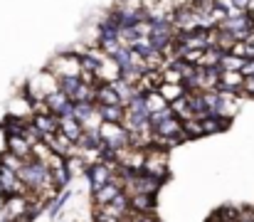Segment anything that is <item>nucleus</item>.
<instances>
[{"label": "nucleus", "mask_w": 254, "mask_h": 222, "mask_svg": "<svg viewBox=\"0 0 254 222\" xmlns=\"http://www.w3.org/2000/svg\"><path fill=\"white\" fill-rule=\"evenodd\" d=\"M45 70L55 74L57 79H77V76H82V57H77L67 50V52L55 55Z\"/></svg>", "instance_id": "nucleus-1"}, {"label": "nucleus", "mask_w": 254, "mask_h": 222, "mask_svg": "<svg viewBox=\"0 0 254 222\" xmlns=\"http://www.w3.org/2000/svg\"><path fill=\"white\" fill-rule=\"evenodd\" d=\"M143 173L158 178L161 183H166L170 175V158H168V150L166 148H158V146H151L146 148V165H143Z\"/></svg>", "instance_id": "nucleus-2"}, {"label": "nucleus", "mask_w": 254, "mask_h": 222, "mask_svg": "<svg viewBox=\"0 0 254 222\" xmlns=\"http://www.w3.org/2000/svg\"><path fill=\"white\" fill-rule=\"evenodd\" d=\"M60 89V79L55 76V74H50L47 70H42V72H37L30 81H27V89H25V96L30 99V101H35V99H47L52 91H57Z\"/></svg>", "instance_id": "nucleus-3"}, {"label": "nucleus", "mask_w": 254, "mask_h": 222, "mask_svg": "<svg viewBox=\"0 0 254 222\" xmlns=\"http://www.w3.org/2000/svg\"><path fill=\"white\" fill-rule=\"evenodd\" d=\"M30 200L27 195H10V198H2V205H0V218L2 222H30Z\"/></svg>", "instance_id": "nucleus-4"}, {"label": "nucleus", "mask_w": 254, "mask_h": 222, "mask_svg": "<svg viewBox=\"0 0 254 222\" xmlns=\"http://www.w3.org/2000/svg\"><path fill=\"white\" fill-rule=\"evenodd\" d=\"M99 139H101V146H106L109 150L119 153L128 146V131L121 126V124H109L104 121L101 129H99Z\"/></svg>", "instance_id": "nucleus-5"}, {"label": "nucleus", "mask_w": 254, "mask_h": 222, "mask_svg": "<svg viewBox=\"0 0 254 222\" xmlns=\"http://www.w3.org/2000/svg\"><path fill=\"white\" fill-rule=\"evenodd\" d=\"M116 170H119V165H111V163H104V160H99V163L89 165L86 178H89L91 190H99L101 185L111 183V180H114V175H116Z\"/></svg>", "instance_id": "nucleus-6"}, {"label": "nucleus", "mask_w": 254, "mask_h": 222, "mask_svg": "<svg viewBox=\"0 0 254 222\" xmlns=\"http://www.w3.org/2000/svg\"><path fill=\"white\" fill-rule=\"evenodd\" d=\"M0 193L2 198H10V195H27V188L25 183L20 180V175L5 165H0Z\"/></svg>", "instance_id": "nucleus-7"}, {"label": "nucleus", "mask_w": 254, "mask_h": 222, "mask_svg": "<svg viewBox=\"0 0 254 222\" xmlns=\"http://www.w3.org/2000/svg\"><path fill=\"white\" fill-rule=\"evenodd\" d=\"M121 193H124L121 178H119V175H114V180H111V183L101 185L99 190H91V200H94V208H104V205L114 203V200H116V198H119Z\"/></svg>", "instance_id": "nucleus-8"}, {"label": "nucleus", "mask_w": 254, "mask_h": 222, "mask_svg": "<svg viewBox=\"0 0 254 222\" xmlns=\"http://www.w3.org/2000/svg\"><path fill=\"white\" fill-rule=\"evenodd\" d=\"M245 79L247 76L242 72H222L220 70V86H217V91L220 94H237V96H242Z\"/></svg>", "instance_id": "nucleus-9"}, {"label": "nucleus", "mask_w": 254, "mask_h": 222, "mask_svg": "<svg viewBox=\"0 0 254 222\" xmlns=\"http://www.w3.org/2000/svg\"><path fill=\"white\" fill-rule=\"evenodd\" d=\"M5 150L12 153V155H17V158H22L25 163L32 160V146L22 136H5Z\"/></svg>", "instance_id": "nucleus-10"}, {"label": "nucleus", "mask_w": 254, "mask_h": 222, "mask_svg": "<svg viewBox=\"0 0 254 222\" xmlns=\"http://www.w3.org/2000/svg\"><path fill=\"white\" fill-rule=\"evenodd\" d=\"M32 126L40 131L42 139L55 136V134H60V116H55V114H47V116H32Z\"/></svg>", "instance_id": "nucleus-11"}, {"label": "nucleus", "mask_w": 254, "mask_h": 222, "mask_svg": "<svg viewBox=\"0 0 254 222\" xmlns=\"http://www.w3.org/2000/svg\"><path fill=\"white\" fill-rule=\"evenodd\" d=\"M128 203H131V213H136V215H153V210H156V198L153 195L136 193V195L128 198Z\"/></svg>", "instance_id": "nucleus-12"}, {"label": "nucleus", "mask_w": 254, "mask_h": 222, "mask_svg": "<svg viewBox=\"0 0 254 222\" xmlns=\"http://www.w3.org/2000/svg\"><path fill=\"white\" fill-rule=\"evenodd\" d=\"M60 134L62 136H67L72 144H79V139H82V124L74 119V116H60Z\"/></svg>", "instance_id": "nucleus-13"}, {"label": "nucleus", "mask_w": 254, "mask_h": 222, "mask_svg": "<svg viewBox=\"0 0 254 222\" xmlns=\"http://www.w3.org/2000/svg\"><path fill=\"white\" fill-rule=\"evenodd\" d=\"M96 106H124L121 104V99L116 96V91H114V86L111 84H99L96 86Z\"/></svg>", "instance_id": "nucleus-14"}, {"label": "nucleus", "mask_w": 254, "mask_h": 222, "mask_svg": "<svg viewBox=\"0 0 254 222\" xmlns=\"http://www.w3.org/2000/svg\"><path fill=\"white\" fill-rule=\"evenodd\" d=\"M170 111H173V116L180 119L183 124L190 121V119H195V111H192V104H190V96H188V94H185L183 99L173 101V104H170Z\"/></svg>", "instance_id": "nucleus-15"}, {"label": "nucleus", "mask_w": 254, "mask_h": 222, "mask_svg": "<svg viewBox=\"0 0 254 222\" xmlns=\"http://www.w3.org/2000/svg\"><path fill=\"white\" fill-rule=\"evenodd\" d=\"M158 94L168 101V106H170L173 101L183 99V96L188 94V89H185V84H166V81H163V84L158 86Z\"/></svg>", "instance_id": "nucleus-16"}, {"label": "nucleus", "mask_w": 254, "mask_h": 222, "mask_svg": "<svg viewBox=\"0 0 254 222\" xmlns=\"http://www.w3.org/2000/svg\"><path fill=\"white\" fill-rule=\"evenodd\" d=\"M200 124H202V134H205V136L220 134V131H225V129L230 126V121H225V119H220V116H205V119H200Z\"/></svg>", "instance_id": "nucleus-17"}, {"label": "nucleus", "mask_w": 254, "mask_h": 222, "mask_svg": "<svg viewBox=\"0 0 254 222\" xmlns=\"http://www.w3.org/2000/svg\"><path fill=\"white\" fill-rule=\"evenodd\" d=\"M69 198H72V190H62L50 205H47V215L52 218V220H57L60 215H62V210L67 208V203H69Z\"/></svg>", "instance_id": "nucleus-18"}, {"label": "nucleus", "mask_w": 254, "mask_h": 222, "mask_svg": "<svg viewBox=\"0 0 254 222\" xmlns=\"http://www.w3.org/2000/svg\"><path fill=\"white\" fill-rule=\"evenodd\" d=\"M143 101H146V109H148L151 116L158 114V111H166V109H168V101L158 94V89H156V91H148V94L143 96Z\"/></svg>", "instance_id": "nucleus-19"}, {"label": "nucleus", "mask_w": 254, "mask_h": 222, "mask_svg": "<svg viewBox=\"0 0 254 222\" xmlns=\"http://www.w3.org/2000/svg\"><path fill=\"white\" fill-rule=\"evenodd\" d=\"M101 111V119L109 121V124H124V116H126V109L124 106H99Z\"/></svg>", "instance_id": "nucleus-20"}, {"label": "nucleus", "mask_w": 254, "mask_h": 222, "mask_svg": "<svg viewBox=\"0 0 254 222\" xmlns=\"http://www.w3.org/2000/svg\"><path fill=\"white\" fill-rule=\"evenodd\" d=\"M245 62H247V60H240L237 55L225 52V57H222V62H220V70H222V72H242Z\"/></svg>", "instance_id": "nucleus-21"}, {"label": "nucleus", "mask_w": 254, "mask_h": 222, "mask_svg": "<svg viewBox=\"0 0 254 222\" xmlns=\"http://www.w3.org/2000/svg\"><path fill=\"white\" fill-rule=\"evenodd\" d=\"M82 76H77V79H60V91H64L72 101H74V96H77V91L82 89Z\"/></svg>", "instance_id": "nucleus-22"}, {"label": "nucleus", "mask_w": 254, "mask_h": 222, "mask_svg": "<svg viewBox=\"0 0 254 222\" xmlns=\"http://www.w3.org/2000/svg\"><path fill=\"white\" fill-rule=\"evenodd\" d=\"M0 165H5V168H10V170L20 173V170H22V165H25V160H22V158H17V155H12V153H7V150H2V155H0Z\"/></svg>", "instance_id": "nucleus-23"}, {"label": "nucleus", "mask_w": 254, "mask_h": 222, "mask_svg": "<svg viewBox=\"0 0 254 222\" xmlns=\"http://www.w3.org/2000/svg\"><path fill=\"white\" fill-rule=\"evenodd\" d=\"M183 129H185L188 141H190V139H200V136H205V134H202V124H200V119H190V121H185Z\"/></svg>", "instance_id": "nucleus-24"}, {"label": "nucleus", "mask_w": 254, "mask_h": 222, "mask_svg": "<svg viewBox=\"0 0 254 222\" xmlns=\"http://www.w3.org/2000/svg\"><path fill=\"white\" fill-rule=\"evenodd\" d=\"M94 109H96V104H94V101H82V104H74V119L82 124V121H84V119L91 114V111H94Z\"/></svg>", "instance_id": "nucleus-25"}, {"label": "nucleus", "mask_w": 254, "mask_h": 222, "mask_svg": "<svg viewBox=\"0 0 254 222\" xmlns=\"http://www.w3.org/2000/svg\"><path fill=\"white\" fill-rule=\"evenodd\" d=\"M50 155H52V148L47 146L45 141H37V144L32 146V158H35V160H40V163H45V160H47Z\"/></svg>", "instance_id": "nucleus-26"}, {"label": "nucleus", "mask_w": 254, "mask_h": 222, "mask_svg": "<svg viewBox=\"0 0 254 222\" xmlns=\"http://www.w3.org/2000/svg\"><path fill=\"white\" fill-rule=\"evenodd\" d=\"M247 50H250V42H235V47L230 50V55H237L240 60H247Z\"/></svg>", "instance_id": "nucleus-27"}, {"label": "nucleus", "mask_w": 254, "mask_h": 222, "mask_svg": "<svg viewBox=\"0 0 254 222\" xmlns=\"http://www.w3.org/2000/svg\"><path fill=\"white\" fill-rule=\"evenodd\" d=\"M242 96H250V99H254V76H247V79H245Z\"/></svg>", "instance_id": "nucleus-28"}, {"label": "nucleus", "mask_w": 254, "mask_h": 222, "mask_svg": "<svg viewBox=\"0 0 254 222\" xmlns=\"http://www.w3.org/2000/svg\"><path fill=\"white\" fill-rule=\"evenodd\" d=\"M128 222H158V218H156V213L153 215H136V213H131Z\"/></svg>", "instance_id": "nucleus-29"}, {"label": "nucleus", "mask_w": 254, "mask_h": 222, "mask_svg": "<svg viewBox=\"0 0 254 222\" xmlns=\"http://www.w3.org/2000/svg\"><path fill=\"white\" fill-rule=\"evenodd\" d=\"M232 2H235V7H237V10L247 12V10H250V2H252V0H232Z\"/></svg>", "instance_id": "nucleus-30"}, {"label": "nucleus", "mask_w": 254, "mask_h": 222, "mask_svg": "<svg viewBox=\"0 0 254 222\" xmlns=\"http://www.w3.org/2000/svg\"><path fill=\"white\" fill-rule=\"evenodd\" d=\"M247 15H250V17H254V0L250 2V10H247Z\"/></svg>", "instance_id": "nucleus-31"}, {"label": "nucleus", "mask_w": 254, "mask_h": 222, "mask_svg": "<svg viewBox=\"0 0 254 222\" xmlns=\"http://www.w3.org/2000/svg\"><path fill=\"white\" fill-rule=\"evenodd\" d=\"M124 222H128V220H124Z\"/></svg>", "instance_id": "nucleus-32"}]
</instances>
